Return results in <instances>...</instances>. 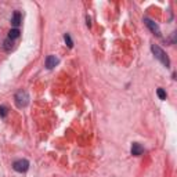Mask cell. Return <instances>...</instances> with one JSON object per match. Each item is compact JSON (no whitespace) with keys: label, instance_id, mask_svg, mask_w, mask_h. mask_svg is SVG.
<instances>
[{"label":"cell","instance_id":"obj_1","mask_svg":"<svg viewBox=\"0 0 177 177\" xmlns=\"http://www.w3.org/2000/svg\"><path fill=\"white\" fill-rule=\"evenodd\" d=\"M151 50H152V53H154L155 57H156L158 60H159L160 62L166 66V68H169V66H170V60H169L167 54H166V53L163 51V50L160 49L158 44H151Z\"/></svg>","mask_w":177,"mask_h":177},{"label":"cell","instance_id":"obj_2","mask_svg":"<svg viewBox=\"0 0 177 177\" xmlns=\"http://www.w3.org/2000/svg\"><path fill=\"white\" fill-rule=\"evenodd\" d=\"M14 100H15V104L18 108H25L29 104V94H28L26 90H19L15 93Z\"/></svg>","mask_w":177,"mask_h":177},{"label":"cell","instance_id":"obj_3","mask_svg":"<svg viewBox=\"0 0 177 177\" xmlns=\"http://www.w3.org/2000/svg\"><path fill=\"white\" fill-rule=\"evenodd\" d=\"M13 169L15 171H18V173H25L29 169V162L26 159H18L13 163Z\"/></svg>","mask_w":177,"mask_h":177},{"label":"cell","instance_id":"obj_4","mask_svg":"<svg viewBox=\"0 0 177 177\" xmlns=\"http://www.w3.org/2000/svg\"><path fill=\"white\" fill-rule=\"evenodd\" d=\"M144 22H145V25L149 28V30H151L154 35L160 36V29H159V26H158L156 22H154L152 19H149V18H144Z\"/></svg>","mask_w":177,"mask_h":177},{"label":"cell","instance_id":"obj_5","mask_svg":"<svg viewBox=\"0 0 177 177\" xmlns=\"http://www.w3.org/2000/svg\"><path fill=\"white\" fill-rule=\"evenodd\" d=\"M58 62H60V60H58L57 55H49V57L46 58V66H47V69L55 68V66L58 65Z\"/></svg>","mask_w":177,"mask_h":177},{"label":"cell","instance_id":"obj_6","mask_svg":"<svg viewBox=\"0 0 177 177\" xmlns=\"http://www.w3.org/2000/svg\"><path fill=\"white\" fill-rule=\"evenodd\" d=\"M143 152H144V148L138 143H133L132 144V154L134 155V156H140Z\"/></svg>","mask_w":177,"mask_h":177},{"label":"cell","instance_id":"obj_7","mask_svg":"<svg viewBox=\"0 0 177 177\" xmlns=\"http://www.w3.org/2000/svg\"><path fill=\"white\" fill-rule=\"evenodd\" d=\"M21 13L19 11H14V14H13V19H11V24L14 25V26H19L21 25Z\"/></svg>","mask_w":177,"mask_h":177},{"label":"cell","instance_id":"obj_8","mask_svg":"<svg viewBox=\"0 0 177 177\" xmlns=\"http://www.w3.org/2000/svg\"><path fill=\"white\" fill-rule=\"evenodd\" d=\"M19 37V30L17 29V28H14V29H11L10 32H8V39H11V40H14V39Z\"/></svg>","mask_w":177,"mask_h":177},{"label":"cell","instance_id":"obj_9","mask_svg":"<svg viewBox=\"0 0 177 177\" xmlns=\"http://www.w3.org/2000/svg\"><path fill=\"white\" fill-rule=\"evenodd\" d=\"M3 47H4L6 51H10V50L13 49V40L7 37V39L4 40V43H3Z\"/></svg>","mask_w":177,"mask_h":177},{"label":"cell","instance_id":"obj_10","mask_svg":"<svg viewBox=\"0 0 177 177\" xmlns=\"http://www.w3.org/2000/svg\"><path fill=\"white\" fill-rule=\"evenodd\" d=\"M64 40H65L66 46H68V47H69V49H72V47H73V41H72L71 36H69V35H68V33H65V35H64Z\"/></svg>","mask_w":177,"mask_h":177},{"label":"cell","instance_id":"obj_11","mask_svg":"<svg viewBox=\"0 0 177 177\" xmlns=\"http://www.w3.org/2000/svg\"><path fill=\"white\" fill-rule=\"evenodd\" d=\"M156 94H158V97H159L160 100H166V91L163 90L162 87L158 88V90H156Z\"/></svg>","mask_w":177,"mask_h":177},{"label":"cell","instance_id":"obj_12","mask_svg":"<svg viewBox=\"0 0 177 177\" xmlns=\"http://www.w3.org/2000/svg\"><path fill=\"white\" fill-rule=\"evenodd\" d=\"M0 116H2V118L7 116V108L6 107H0Z\"/></svg>","mask_w":177,"mask_h":177}]
</instances>
